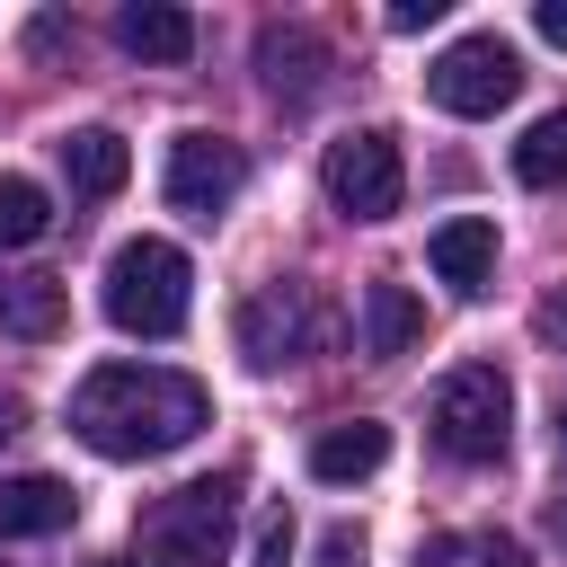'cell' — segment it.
<instances>
[{
	"instance_id": "cell-1",
	"label": "cell",
	"mask_w": 567,
	"mask_h": 567,
	"mask_svg": "<svg viewBox=\"0 0 567 567\" xmlns=\"http://www.w3.org/2000/svg\"><path fill=\"white\" fill-rule=\"evenodd\" d=\"M213 425V390L168 363H97L71 390V434L97 461H159Z\"/></svg>"
},
{
	"instance_id": "cell-2",
	"label": "cell",
	"mask_w": 567,
	"mask_h": 567,
	"mask_svg": "<svg viewBox=\"0 0 567 567\" xmlns=\"http://www.w3.org/2000/svg\"><path fill=\"white\" fill-rule=\"evenodd\" d=\"M97 301H106V319H115L124 337H177L186 310H195V266H186L177 239H151V230H142V239H124V248L106 257Z\"/></svg>"
},
{
	"instance_id": "cell-3",
	"label": "cell",
	"mask_w": 567,
	"mask_h": 567,
	"mask_svg": "<svg viewBox=\"0 0 567 567\" xmlns=\"http://www.w3.org/2000/svg\"><path fill=\"white\" fill-rule=\"evenodd\" d=\"M230 532H239V478L213 470V478L168 487L142 514V558L151 567H221L230 558Z\"/></svg>"
},
{
	"instance_id": "cell-4",
	"label": "cell",
	"mask_w": 567,
	"mask_h": 567,
	"mask_svg": "<svg viewBox=\"0 0 567 567\" xmlns=\"http://www.w3.org/2000/svg\"><path fill=\"white\" fill-rule=\"evenodd\" d=\"M425 425H434V443H443L452 461H496V452L514 443V381H505L496 363H461V372L434 381Z\"/></svg>"
},
{
	"instance_id": "cell-5",
	"label": "cell",
	"mask_w": 567,
	"mask_h": 567,
	"mask_svg": "<svg viewBox=\"0 0 567 567\" xmlns=\"http://www.w3.org/2000/svg\"><path fill=\"white\" fill-rule=\"evenodd\" d=\"M514 89H523V53L505 35H452L425 62V97L443 115H496V106H514Z\"/></svg>"
},
{
	"instance_id": "cell-6",
	"label": "cell",
	"mask_w": 567,
	"mask_h": 567,
	"mask_svg": "<svg viewBox=\"0 0 567 567\" xmlns=\"http://www.w3.org/2000/svg\"><path fill=\"white\" fill-rule=\"evenodd\" d=\"M319 186H328V204H337L346 221H390V213H399V195H408L399 142H390L381 124H363V133L328 142V159H319Z\"/></svg>"
},
{
	"instance_id": "cell-7",
	"label": "cell",
	"mask_w": 567,
	"mask_h": 567,
	"mask_svg": "<svg viewBox=\"0 0 567 567\" xmlns=\"http://www.w3.org/2000/svg\"><path fill=\"white\" fill-rule=\"evenodd\" d=\"M159 186H168V204H177L186 221H221V213L239 204V186H248V151H239L230 133H177Z\"/></svg>"
},
{
	"instance_id": "cell-8",
	"label": "cell",
	"mask_w": 567,
	"mask_h": 567,
	"mask_svg": "<svg viewBox=\"0 0 567 567\" xmlns=\"http://www.w3.org/2000/svg\"><path fill=\"white\" fill-rule=\"evenodd\" d=\"M310 346V301L292 292V284H257L248 301H239V354L257 363V372H275V363H292Z\"/></svg>"
},
{
	"instance_id": "cell-9",
	"label": "cell",
	"mask_w": 567,
	"mask_h": 567,
	"mask_svg": "<svg viewBox=\"0 0 567 567\" xmlns=\"http://www.w3.org/2000/svg\"><path fill=\"white\" fill-rule=\"evenodd\" d=\"M319 71H328V44L310 35V27H257V80L284 97V106H301V97H319Z\"/></svg>"
},
{
	"instance_id": "cell-10",
	"label": "cell",
	"mask_w": 567,
	"mask_h": 567,
	"mask_svg": "<svg viewBox=\"0 0 567 567\" xmlns=\"http://www.w3.org/2000/svg\"><path fill=\"white\" fill-rule=\"evenodd\" d=\"M71 523H80L71 478H44V470L0 478V532H9V540H44V532H71Z\"/></svg>"
},
{
	"instance_id": "cell-11",
	"label": "cell",
	"mask_w": 567,
	"mask_h": 567,
	"mask_svg": "<svg viewBox=\"0 0 567 567\" xmlns=\"http://www.w3.org/2000/svg\"><path fill=\"white\" fill-rule=\"evenodd\" d=\"M425 257H434V275H443L452 292H487V275H496V221H487V213H452V221L425 239Z\"/></svg>"
},
{
	"instance_id": "cell-12",
	"label": "cell",
	"mask_w": 567,
	"mask_h": 567,
	"mask_svg": "<svg viewBox=\"0 0 567 567\" xmlns=\"http://www.w3.org/2000/svg\"><path fill=\"white\" fill-rule=\"evenodd\" d=\"M390 461V425L381 416H346V425H328L319 443H310V478L319 487H354V478H372Z\"/></svg>"
},
{
	"instance_id": "cell-13",
	"label": "cell",
	"mask_w": 567,
	"mask_h": 567,
	"mask_svg": "<svg viewBox=\"0 0 567 567\" xmlns=\"http://www.w3.org/2000/svg\"><path fill=\"white\" fill-rule=\"evenodd\" d=\"M416 337H425V301L408 284H363V354L372 363H399Z\"/></svg>"
},
{
	"instance_id": "cell-14",
	"label": "cell",
	"mask_w": 567,
	"mask_h": 567,
	"mask_svg": "<svg viewBox=\"0 0 567 567\" xmlns=\"http://www.w3.org/2000/svg\"><path fill=\"white\" fill-rule=\"evenodd\" d=\"M115 44L142 53V62H186V53H195V18L168 9V0H133V9L115 18Z\"/></svg>"
},
{
	"instance_id": "cell-15",
	"label": "cell",
	"mask_w": 567,
	"mask_h": 567,
	"mask_svg": "<svg viewBox=\"0 0 567 567\" xmlns=\"http://www.w3.org/2000/svg\"><path fill=\"white\" fill-rule=\"evenodd\" d=\"M62 177H71V195H115L133 177V151L106 124H80V133H62Z\"/></svg>"
},
{
	"instance_id": "cell-16",
	"label": "cell",
	"mask_w": 567,
	"mask_h": 567,
	"mask_svg": "<svg viewBox=\"0 0 567 567\" xmlns=\"http://www.w3.org/2000/svg\"><path fill=\"white\" fill-rule=\"evenodd\" d=\"M62 319H71V292H62L53 275H18V284H0V328H9V337L53 346V337H62Z\"/></svg>"
},
{
	"instance_id": "cell-17",
	"label": "cell",
	"mask_w": 567,
	"mask_h": 567,
	"mask_svg": "<svg viewBox=\"0 0 567 567\" xmlns=\"http://www.w3.org/2000/svg\"><path fill=\"white\" fill-rule=\"evenodd\" d=\"M514 177L523 186H567V106H549V115H532V133L514 142Z\"/></svg>"
},
{
	"instance_id": "cell-18",
	"label": "cell",
	"mask_w": 567,
	"mask_h": 567,
	"mask_svg": "<svg viewBox=\"0 0 567 567\" xmlns=\"http://www.w3.org/2000/svg\"><path fill=\"white\" fill-rule=\"evenodd\" d=\"M416 567H532V549L505 532H434L416 549Z\"/></svg>"
},
{
	"instance_id": "cell-19",
	"label": "cell",
	"mask_w": 567,
	"mask_h": 567,
	"mask_svg": "<svg viewBox=\"0 0 567 567\" xmlns=\"http://www.w3.org/2000/svg\"><path fill=\"white\" fill-rule=\"evenodd\" d=\"M53 230V195L35 177H0V248H35Z\"/></svg>"
},
{
	"instance_id": "cell-20",
	"label": "cell",
	"mask_w": 567,
	"mask_h": 567,
	"mask_svg": "<svg viewBox=\"0 0 567 567\" xmlns=\"http://www.w3.org/2000/svg\"><path fill=\"white\" fill-rule=\"evenodd\" d=\"M248 567H292V514H284V505L257 523V549H248Z\"/></svg>"
},
{
	"instance_id": "cell-21",
	"label": "cell",
	"mask_w": 567,
	"mask_h": 567,
	"mask_svg": "<svg viewBox=\"0 0 567 567\" xmlns=\"http://www.w3.org/2000/svg\"><path fill=\"white\" fill-rule=\"evenodd\" d=\"M319 567H363V532H354V523H337V532L319 540Z\"/></svg>"
},
{
	"instance_id": "cell-22",
	"label": "cell",
	"mask_w": 567,
	"mask_h": 567,
	"mask_svg": "<svg viewBox=\"0 0 567 567\" xmlns=\"http://www.w3.org/2000/svg\"><path fill=\"white\" fill-rule=\"evenodd\" d=\"M434 18H443V0H399V9H390V35H425Z\"/></svg>"
},
{
	"instance_id": "cell-23",
	"label": "cell",
	"mask_w": 567,
	"mask_h": 567,
	"mask_svg": "<svg viewBox=\"0 0 567 567\" xmlns=\"http://www.w3.org/2000/svg\"><path fill=\"white\" fill-rule=\"evenodd\" d=\"M532 27H540L549 44H567V0H540V9H532Z\"/></svg>"
},
{
	"instance_id": "cell-24",
	"label": "cell",
	"mask_w": 567,
	"mask_h": 567,
	"mask_svg": "<svg viewBox=\"0 0 567 567\" xmlns=\"http://www.w3.org/2000/svg\"><path fill=\"white\" fill-rule=\"evenodd\" d=\"M9 434H27V399H18V390H0V443H9Z\"/></svg>"
},
{
	"instance_id": "cell-25",
	"label": "cell",
	"mask_w": 567,
	"mask_h": 567,
	"mask_svg": "<svg viewBox=\"0 0 567 567\" xmlns=\"http://www.w3.org/2000/svg\"><path fill=\"white\" fill-rule=\"evenodd\" d=\"M540 328H549V337H567V292H558V301H540Z\"/></svg>"
},
{
	"instance_id": "cell-26",
	"label": "cell",
	"mask_w": 567,
	"mask_h": 567,
	"mask_svg": "<svg viewBox=\"0 0 567 567\" xmlns=\"http://www.w3.org/2000/svg\"><path fill=\"white\" fill-rule=\"evenodd\" d=\"M558 443H567V399H558Z\"/></svg>"
},
{
	"instance_id": "cell-27",
	"label": "cell",
	"mask_w": 567,
	"mask_h": 567,
	"mask_svg": "<svg viewBox=\"0 0 567 567\" xmlns=\"http://www.w3.org/2000/svg\"><path fill=\"white\" fill-rule=\"evenodd\" d=\"M97 567H133V558H97Z\"/></svg>"
},
{
	"instance_id": "cell-28",
	"label": "cell",
	"mask_w": 567,
	"mask_h": 567,
	"mask_svg": "<svg viewBox=\"0 0 567 567\" xmlns=\"http://www.w3.org/2000/svg\"><path fill=\"white\" fill-rule=\"evenodd\" d=\"M558 540H567V505H558Z\"/></svg>"
}]
</instances>
